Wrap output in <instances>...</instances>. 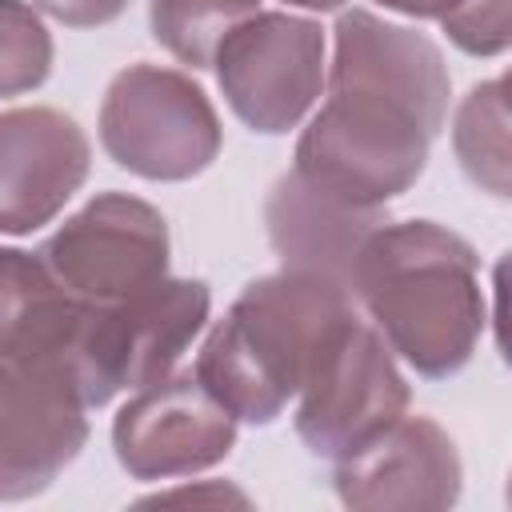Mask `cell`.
Instances as JSON below:
<instances>
[{"instance_id":"obj_1","label":"cell","mask_w":512,"mask_h":512,"mask_svg":"<svg viewBox=\"0 0 512 512\" xmlns=\"http://www.w3.org/2000/svg\"><path fill=\"white\" fill-rule=\"evenodd\" d=\"M356 320L352 292L308 272L252 280L196 356V380L232 420L272 424Z\"/></svg>"},{"instance_id":"obj_2","label":"cell","mask_w":512,"mask_h":512,"mask_svg":"<svg viewBox=\"0 0 512 512\" xmlns=\"http://www.w3.org/2000/svg\"><path fill=\"white\" fill-rule=\"evenodd\" d=\"M352 300L376 320L384 344L420 376L460 372L484 332L476 252L432 220L380 224L356 252Z\"/></svg>"},{"instance_id":"obj_3","label":"cell","mask_w":512,"mask_h":512,"mask_svg":"<svg viewBox=\"0 0 512 512\" xmlns=\"http://www.w3.org/2000/svg\"><path fill=\"white\" fill-rule=\"evenodd\" d=\"M432 132L400 104L328 88V104L312 116L296 144V176L360 208H384L416 184L428 160Z\"/></svg>"},{"instance_id":"obj_4","label":"cell","mask_w":512,"mask_h":512,"mask_svg":"<svg viewBox=\"0 0 512 512\" xmlns=\"http://www.w3.org/2000/svg\"><path fill=\"white\" fill-rule=\"evenodd\" d=\"M208 284L156 280L152 288L96 304L88 300L68 372L88 408L108 404L120 392H136L172 372L180 352L208 320Z\"/></svg>"},{"instance_id":"obj_5","label":"cell","mask_w":512,"mask_h":512,"mask_svg":"<svg viewBox=\"0 0 512 512\" xmlns=\"http://www.w3.org/2000/svg\"><path fill=\"white\" fill-rule=\"evenodd\" d=\"M104 152L144 180H188L220 152V120L184 72L132 64L100 104Z\"/></svg>"},{"instance_id":"obj_6","label":"cell","mask_w":512,"mask_h":512,"mask_svg":"<svg viewBox=\"0 0 512 512\" xmlns=\"http://www.w3.org/2000/svg\"><path fill=\"white\" fill-rule=\"evenodd\" d=\"M404 408L408 384L392 360V348L356 316L300 388L296 436L308 444V452L344 460L384 436Z\"/></svg>"},{"instance_id":"obj_7","label":"cell","mask_w":512,"mask_h":512,"mask_svg":"<svg viewBox=\"0 0 512 512\" xmlns=\"http://www.w3.org/2000/svg\"><path fill=\"white\" fill-rule=\"evenodd\" d=\"M228 108L256 132H288L324 84L320 24L288 12H256L236 24L212 56Z\"/></svg>"},{"instance_id":"obj_8","label":"cell","mask_w":512,"mask_h":512,"mask_svg":"<svg viewBox=\"0 0 512 512\" xmlns=\"http://www.w3.org/2000/svg\"><path fill=\"white\" fill-rule=\"evenodd\" d=\"M84 396L60 360L0 356V500L44 492L84 448Z\"/></svg>"},{"instance_id":"obj_9","label":"cell","mask_w":512,"mask_h":512,"mask_svg":"<svg viewBox=\"0 0 512 512\" xmlns=\"http://www.w3.org/2000/svg\"><path fill=\"white\" fill-rule=\"evenodd\" d=\"M40 256L68 292L112 304L168 276V224L152 204L104 192L64 220Z\"/></svg>"},{"instance_id":"obj_10","label":"cell","mask_w":512,"mask_h":512,"mask_svg":"<svg viewBox=\"0 0 512 512\" xmlns=\"http://www.w3.org/2000/svg\"><path fill=\"white\" fill-rule=\"evenodd\" d=\"M236 444V420L212 400V392L184 376H160L120 408L112 424V448L128 476L168 480L192 476L224 460Z\"/></svg>"},{"instance_id":"obj_11","label":"cell","mask_w":512,"mask_h":512,"mask_svg":"<svg viewBox=\"0 0 512 512\" xmlns=\"http://www.w3.org/2000/svg\"><path fill=\"white\" fill-rule=\"evenodd\" d=\"M336 496L356 512H436L460 496L452 436L428 416H400L368 448L336 460Z\"/></svg>"},{"instance_id":"obj_12","label":"cell","mask_w":512,"mask_h":512,"mask_svg":"<svg viewBox=\"0 0 512 512\" xmlns=\"http://www.w3.org/2000/svg\"><path fill=\"white\" fill-rule=\"evenodd\" d=\"M328 88H356L408 108L432 136L448 116V68L440 48L404 28L388 24L364 8L336 20V60Z\"/></svg>"},{"instance_id":"obj_13","label":"cell","mask_w":512,"mask_h":512,"mask_svg":"<svg viewBox=\"0 0 512 512\" xmlns=\"http://www.w3.org/2000/svg\"><path fill=\"white\" fill-rule=\"evenodd\" d=\"M88 176V136L56 108L0 112V232L48 224Z\"/></svg>"},{"instance_id":"obj_14","label":"cell","mask_w":512,"mask_h":512,"mask_svg":"<svg viewBox=\"0 0 512 512\" xmlns=\"http://www.w3.org/2000/svg\"><path fill=\"white\" fill-rule=\"evenodd\" d=\"M272 248L288 272L324 276L348 288L360 244L388 220L384 208H360L332 192H320L304 176L288 172L276 180L264 204Z\"/></svg>"},{"instance_id":"obj_15","label":"cell","mask_w":512,"mask_h":512,"mask_svg":"<svg viewBox=\"0 0 512 512\" xmlns=\"http://www.w3.org/2000/svg\"><path fill=\"white\" fill-rule=\"evenodd\" d=\"M88 300L68 292L44 256L0 248V356H44L68 364Z\"/></svg>"},{"instance_id":"obj_16","label":"cell","mask_w":512,"mask_h":512,"mask_svg":"<svg viewBox=\"0 0 512 512\" xmlns=\"http://www.w3.org/2000/svg\"><path fill=\"white\" fill-rule=\"evenodd\" d=\"M452 144L468 180L492 196H508V80L496 76L476 84L452 128Z\"/></svg>"},{"instance_id":"obj_17","label":"cell","mask_w":512,"mask_h":512,"mask_svg":"<svg viewBox=\"0 0 512 512\" xmlns=\"http://www.w3.org/2000/svg\"><path fill=\"white\" fill-rule=\"evenodd\" d=\"M256 16V0H148V24L180 64L208 68L224 36Z\"/></svg>"},{"instance_id":"obj_18","label":"cell","mask_w":512,"mask_h":512,"mask_svg":"<svg viewBox=\"0 0 512 512\" xmlns=\"http://www.w3.org/2000/svg\"><path fill=\"white\" fill-rule=\"evenodd\" d=\"M52 68V36L24 0H0V96L44 84Z\"/></svg>"},{"instance_id":"obj_19","label":"cell","mask_w":512,"mask_h":512,"mask_svg":"<svg viewBox=\"0 0 512 512\" xmlns=\"http://www.w3.org/2000/svg\"><path fill=\"white\" fill-rule=\"evenodd\" d=\"M448 40L472 56H496L512 40V0H460L440 16Z\"/></svg>"},{"instance_id":"obj_20","label":"cell","mask_w":512,"mask_h":512,"mask_svg":"<svg viewBox=\"0 0 512 512\" xmlns=\"http://www.w3.org/2000/svg\"><path fill=\"white\" fill-rule=\"evenodd\" d=\"M40 12H48L52 20L60 24H72V28H96V24H108L116 20L128 0H32Z\"/></svg>"},{"instance_id":"obj_21","label":"cell","mask_w":512,"mask_h":512,"mask_svg":"<svg viewBox=\"0 0 512 512\" xmlns=\"http://www.w3.org/2000/svg\"><path fill=\"white\" fill-rule=\"evenodd\" d=\"M144 504H248L236 488L228 484H204V488H180V492H160Z\"/></svg>"},{"instance_id":"obj_22","label":"cell","mask_w":512,"mask_h":512,"mask_svg":"<svg viewBox=\"0 0 512 512\" xmlns=\"http://www.w3.org/2000/svg\"><path fill=\"white\" fill-rule=\"evenodd\" d=\"M376 4H384V8H396V12H404V16H420V20H440V16H448L460 0H376Z\"/></svg>"},{"instance_id":"obj_23","label":"cell","mask_w":512,"mask_h":512,"mask_svg":"<svg viewBox=\"0 0 512 512\" xmlns=\"http://www.w3.org/2000/svg\"><path fill=\"white\" fill-rule=\"evenodd\" d=\"M288 4H300V8H316V12H332V8H340L344 0H288Z\"/></svg>"}]
</instances>
